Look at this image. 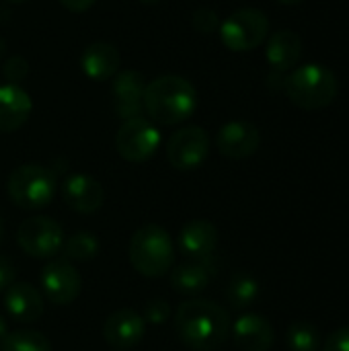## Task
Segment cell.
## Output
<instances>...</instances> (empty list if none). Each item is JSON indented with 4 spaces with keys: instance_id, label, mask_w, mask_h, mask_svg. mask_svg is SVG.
I'll use <instances>...</instances> for the list:
<instances>
[{
    "instance_id": "1",
    "label": "cell",
    "mask_w": 349,
    "mask_h": 351,
    "mask_svg": "<svg viewBox=\"0 0 349 351\" xmlns=\"http://www.w3.org/2000/svg\"><path fill=\"white\" fill-rule=\"evenodd\" d=\"M175 331L189 350L214 351L230 335V317L220 304L193 298L177 308Z\"/></svg>"
},
{
    "instance_id": "2",
    "label": "cell",
    "mask_w": 349,
    "mask_h": 351,
    "mask_svg": "<svg viewBox=\"0 0 349 351\" xmlns=\"http://www.w3.org/2000/svg\"><path fill=\"white\" fill-rule=\"evenodd\" d=\"M197 109L195 86L175 74L158 76L144 90V111L152 121L163 125H175L189 119Z\"/></svg>"
},
{
    "instance_id": "3",
    "label": "cell",
    "mask_w": 349,
    "mask_h": 351,
    "mask_svg": "<svg viewBox=\"0 0 349 351\" xmlns=\"http://www.w3.org/2000/svg\"><path fill=\"white\" fill-rule=\"evenodd\" d=\"M284 90L296 107L317 111L329 107L335 101L339 82L333 70L313 62L292 70L284 80Z\"/></svg>"
},
{
    "instance_id": "4",
    "label": "cell",
    "mask_w": 349,
    "mask_h": 351,
    "mask_svg": "<svg viewBox=\"0 0 349 351\" xmlns=\"http://www.w3.org/2000/svg\"><path fill=\"white\" fill-rule=\"evenodd\" d=\"M130 263L144 278L165 276L175 261V249L167 230L156 224L138 228L130 241Z\"/></svg>"
},
{
    "instance_id": "5",
    "label": "cell",
    "mask_w": 349,
    "mask_h": 351,
    "mask_svg": "<svg viewBox=\"0 0 349 351\" xmlns=\"http://www.w3.org/2000/svg\"><path fill=\"white\" fill-rule=\"evenodd\" d=\"M6 189L19 208L41 210L56 195V175L41 165H21L10 173Z\"/></svg>"
},
{
    "instance_id": "6",
    "label": "cell",
    "mask_w": 349,
    "mask_h": 351,
    "mask_svg": "<svg viewBox=\"0 0 349 351\" xmlns=\"http://www.w3.org/2000/svg\"><path fill=\"white\" fill-rule=\"evenodd\" d=\"M269 35V19L259 8H239L222 25V43L232 51H251Z\"/></svg>"
},
{
    "instance_id": "7",
    "label": "cell",
    "mask_w": 349,
    "mask_h": 351,
    "mask_svg": "<svg viewBox=\"0 0 349 351\" xmlns=\"http://www.w3.org/2000/svg\"><path fill=\"white\" fill-rule=\"evenodd\" d=\"M160 146V132L144 117H134L121 123L115 136V148L128 162L150 160Z\"/></svg>"
},
{
    "instance_id": "8",
    "label": "cell",
    "mask_w": 349,
    "mask_h": 351,
    "mask_svg": "<svg viewBox=\"0 0 349 351\" xmlns=\"http://www.w3.org/2000/svg\"><path fill=\"white\" fill-rule=\"evenodd\" d=\"M16 243L29 257L47 259L62 251L64 230L47 216H33L21 222L16 230Z\"/></svg>"
},
{
    "instance_id": "9",
    "label": "cell",
    "mask_w": 349,
    "mask_h": 351,
    "mask_svg": "<svg viewBox=\"0 0 349 351\" xmlns=\"http://www.w3.org/2000/svg\"><path fill=\"white\" fill-rule=\"evenodd\" d=\"M210 154V136L200 125L177 130L167 142V160L179 171L197 169Z\"/></svg>"
},
{
    "instance_id": "10",
    "label": "cell",
    "mask_w": 349,
    "mask_h": 351,
    "mask_svg": "<svg viewBox=\"0 0 349 351\" xmlns=\"http://www.w3.org/2000/svg\"><path fill=\"white\" fill-rule=\"evenodd\" d=\"M41 288L47 300H51L58 306H66L80 296L82 278L72 263L51 261L41 271Z\"/></svg>"
},
{
    "instance_id": "11",
    "label": "cell",
    "mask_w": 349,
    "mask_h": 351,
    "mask_svg": "<svg viewBox=\"0 0 349 351\" xmlns=\"http://www.w3.org/2000/svg\"><path fill=\"white\" fill-rule=\"evenodd\" d=\"M261 134L257 125L249 121H228L220 128L216 136V146L222 156L232 160H243L253 156L259 150Z\"/></svg>"
},
{
    "instance_id": "12",
    "label": "cell",
    "mask_w": 349,
    "mask_h": 351,
    "mask_svg": "<svg viewBox=\"0 0 349 351\" xmlns=\"http://www.w3.org/2000/svg\"><path fill=\"white\" fill-rule=\"evenodd\" d=\"M113 99H115V113L128 121L140 117L144 111V90L146 78L138 70H121L113 76L111 82Z\"/></svg>"
},
{
    "instance_id": "13",
    "label": "cell",
    "mask_w": 349,
    "mask_h": 351,
    "mask_svg": "<svg viewBox=\"0 0 349 351\" xmlns=\"http://www.w3.org/2000/svg\"><path fill=\"white\" fill-rule=\"evenodd\" d=\"M146 333V321L136 311L123 308L107 317L103 325L105 341L115 350H130L142 341Z\"/></svg>"
},
{
    "instance_id": "14",
    "label": "cell",
    "mask_w": 349,
    "mask_h": 351,
    "mask_svg": "<svg viewBox=\"0 0 349 351\" xmlns=\"http://www.w3.org/2000/svg\"><path fill=\"white\" fill-rule=\"evenodd\" d=\"M62 197L78 214H93L105 202V191L99 181L88 175L76 173L70 175L62 185Z\"/></svg>"
},
{
    "instance_id": "15",
    "label": "cell",
    "mask_w": 349,
    "mask_h": 351,
    "mask_svg": "<svg viewBox=\"0 0 349 351\" xmlns=\"http://www.w3.org/2000/svg\"><path fill=\"white\" fill-rule=\"evenodd\" d=\"M232 337L243 351H269L276 341V331L265 317L243 315L232 325Z\"/></svg>"
},
{
    "instance_id": "16",
    "label": "cell",
    "mask_w": 349,
    "mask_h": 351,
    "mask_svg": "<svg viewBox=\"0 0 349 351\" xmlns=\"http://www.w3.org/2000/svg\"><path fill=\"white\" fill-rule=\"evenodd\" d=\"M33 111V101L19 84L0 86V132L10 134L25 125Z\"/></svg>"
},
{
    "instance_id": "17",
    "label": "cell",
    "mask_w": 349,
    "mask_h": 351,
    "mask_svg": "<svg viewBox=\"0 0 349 351\" xmlns=\"http://www.w3.org/2000/svg\"><path fill=\"white\" fill-rule=\"evenodd\" d=\"M4 306L19 323H35L43 315V296L35 286L19 282L4 292Z\"/></svg>"
},
{
    "instance_id": "18",
    "label": "cell",
    "mask_w": 349,
    "mask_h": 351,
    "mask_svg": "<svg viewBox=\"0 0 349 351\" xmlns=\"http://www.w3.org/2000/svg\"><path fill=\"white\" fill-rule=\"evenodd\" d=\"M121 56L115 45L107 41H95L84 47L80 56V68L91 80H109L117 74Z\"/></svg>"
},
{
    "instance_id": "19",
    "label": "cell",
    "mask_w": 349,
    "mask_h": 351,
    "mask_svg": "<svg viewBox=\"0 0 349 351\" xmlns=\"http://www.w3.org/2000/svg\"><path fill=\"white\" fill-rule=\"evenodd\" d=\"M218 247V228L208 220H191L181 228L179 249L189 259H206Z\"/></svg>"
},
{
    "instance_id": "20",
    "label": "cell",
    "mask_w": 349,
    "mask_h": 351,
    "mask_svg": "<svg viewBox=\"0 0 349 351\" xmlns=\"http://www.w3.org/2000/svg\"><path fill=\"white\" fill-rule=\"evenodd\" d=\"M216 276V263L212 257L206 259H191L189 263L177 265L171 271V286L179 294H200L206 290Z\"/></svg>"
},
{
    "instance_id": "21",
    "label": "cell",
    "mask_w": 349,
    "mask_h": 351,
    "mask_svg": "<svg viewBox=\"0 0 349 351\" xmlns=\"http://www.w3.org/2000/svg\"><path fill=\"white\" fill-rule=\"evenodd\" d=\"M300 56H302V39L298 33L282 29L269 37L265 47V58L276 72L282 74L292 70L298 64Z\"/></svg>"
},
{
    "instance_id": "22",
    "label": "cell",
    "mask_w": 349,
    "mask_h": 351,
    "mask_svg": "<svg viewBox=\"0 0 349 351\" xmlns=\"http://www.w3.org/2000/svg\"><path fill=\"white\" fill-rule=\"evenodd\" d=\"M226 298L232 308H247L259 298V282L249 274H237L226 288Z\"/></svg>"
},
{
    "instance_id": "23",
    "label": "cell",
    "mask_w": 349,
    "mask_h": 351,
    "mask_svg": "<svg viewBox=\"0 0 349 351\" xmlns=\"http://www.w3.org/2000/svg\"><path fill=\"white\" fill-rule=\"evenodd\" d=\"M286 343L290 351H321L323 339L315 325L306 321H296L288 327Z\"/></svg>"
},
{
    "instance_id": "24",
    "label": "cell",
    "mask_w": 349,
    "mask_h": 351,
    "mask_svg": "<svg viewBox=\"0 0 349 351\" xmlns=\"http://www.w3.org/2000/svg\"><path fill=\"white\" fill-rule=\"evenodd\" d=\"M62 251H64V257L70 261H91L99 253V241L93 232L80 230L68 237V241H64Z\"/></svg>"
},
{
    "instance_id": "25",
    "label": "cell",
    "mask_w": 349,
    "mask_h": 351,
    "mask_svg": "<svg viewBox=\"0 0 349 351\" xmlns=\"http://www.w3.org/2000/svg\"><path fill=\"white\" fill-rule=\"evenodd\" d=\"M2 351H51V343L45 335L37 331H14L8 333L2 343Z\"/></svg>"
},
{
    "instance_id": "26",
    "label": "cell",
    "mask_w": 349,
    "mask_h": 351,
    "mask_svg": "<svg viewBox=\"0 0 349 351\" xmlns=\"http://www.w3.org/2000/svg\"><path fill=\"white\" fill-rule=\"evenodd\" d=\"M191 25H193V29L200 31V33H214V31L220 29V16H218V12H216L214 8L204 6V8H197V10L193 12Z\"/></svg>"
},
{
    "instance_id": "27",
    "label": "cell",
    "mask_w": 349,
    "mask_h": 351,
    "mask_svg": "<svg viewBox=\"0 0 349 351\" xmlns=\"http://www.w3.org/2000/svg\"><path fill=\"white\" fill-rule=\"evenodd\" d=\"M29 74V64L25 58H8L6 64H4V76L8 80V84H19L21 80H25Z\"/></svg>"
},
{
    "instance_id": "28",
    "label": "cell",
    "mask_w": 349,
    "mask_h": 351,
    "mask_svg": "<svg viewBox=\"0 0 349 351\" xmlns=\"http://www.w3.org/2000/svg\"><path fill=\"white\" fill-rule=\"evenodd\" d=\"M171 317V308L165 300L156 298V300H150L144 308V321L150 323V325H163L167 319Z\"/></svg>"
},
{
    "instance_id": "29",
    "label": "cell",
    "mask_w": 349,
    "mask_h": 351,
    "mask_svg": "<svg viewBox=\"0 0 349 351\" xmlns=\"http://www.w3.org/2000/svg\"><path fill=\"white\" fill-rule=\"evenodd\" d=\"M323 351H349V327H341L327 335L321 346Z\"/></svg>"
},
{
    "instance_id": "30",
    "label": "cell",
    "mask_w": 349,
    "mask_h": 351,
    "mask_svg": "<svg viewBox=\"0 0 349 351\" xmlns=\"http://www.w3.org/2000/svg\"><path fill=\"white\" fill-rule=\"evenodd\" d=\"M14 265L10 259L0 255V292H6L14 284Z\"/></svg>"
},
{
    "instance_id": "31",
    "label": "cell",
    "mask_w": 349,
    "mask_h": 351,
    "mask_svg": "<svg viewBox=\"0 0 349 351\" xmlns=\"http://www.w3.org/2000/svg\"><path fill=\"white\" fill-rule=\"evenodd\" d=\"M97 0H60V4L64 8H68L70 12H84L88 10Z\"/></svg>"
},
{
    "instance_id": "32",
    "label": "cell",
    "mask_w": 349,
    "mask_h": 351,
    "mask_svg": "<svg viewBox=\"0 0 349 351\" xmlns=\"http://www.w3.org/2000/svg\"><path fill=\"white\" fill-rule=\"evenodd\" d=\"M8 335V331H6V323H4V319L0 317V343H2V339Z\"/></svg>"
},
{
    "instance_id": "33",
    "label": "cell",
    "mask_w": 349,
    "mask_h": 351,
    "mask_svg": "<svg viewBox=\"0 0 349 351\" xmlns=\"http://www.w3.org/2000/svg\"><path fill=\"white\" fill-rule=\"evenodd\" d=\"M278 2H282V4H288V6H294V4H300L302 0H278Z\"/></svg>"
},
{
    "instance_id": "34",
    "label": "cell",
    "mask_w": 349,
    "mask_h": 351,
    "mask_svg": "<svg viewBox=\"0 0 349 351\" xmlns=\"http://www.w3.org/2000/svg\"><path fill=\"white\" fill-rule=\"evenodd\" d=\"M140 2H144V4H158L160 0H140Z\"/></svg>"
},
{
    "instance_id": "35",
    "label": "cell",
    "mask_w": 349,
    "mask_h": 351,
    "mask_svg": "<svg viewBox=\"0 0 349 351\" xmlns=\"http://www.w3.org/2000/svg\"><path fill=\"white\" fill-rule=\"evenodd\" d=\"M2 232H4V226H2V218H0V237H2Z\"/></svg>"
},
{
    "instance_id": "36",
    "label": "cell",
    "mask_w": 349,
    "mask_h": 351,
    "mask_svg": "<svg viewBox=\"0 0 349 351\" xmlns=\"http://www.w3.org/2000/svg\"><path fill=\"white\" fill-rule=\"evenodd\" d=\"M6 2H12V4H19V2H25V0H6Z\"/></svg>"
}]
</instances>
